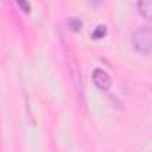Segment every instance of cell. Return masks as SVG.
I'll return each mask as SVG.
<instances>
[{"label":"cell","instance_id":"obj_1","mask_svg":"<svg viewBox=\"0 0 152 152\" xmlns=\"http://www.w3.org/2000/svg\"><path fill=\"white\" fill-rule=\"evenodd\" d=\"M133 42H134V48L140 53H151L152 51V28H147V27L138 28L134 32V36H133Z\"/></svg>","mask_w":152,"mask_h":152},{"label":"cell","instance_id":"obj_2","mask_svg":"<svg viewBox=\"0 0 152 152\" xmlns=\"http://www.w3.org/2000/svg\"><path fill=\"white\" fill-rule=\"evenodd\" d=\"M92 80H94V83H96L101 90H108L110 85H112V76L108 75L104 69H94Z\"/></svg>","mask_w":152,"mask_h":152},{"label":"cell","instance_id":"obj_3","mask_svg":"<svg viewBox=\"0 0 152 152\" xmlns=\"http://www.w3.org/2000/svg\"><path fill=\"white\" fill-rule=\"evenodd\" d=\"M138 11L145 20H152V0H138Z\"/></svg>","mask_w":152,"mask_h":152},{"label":"cell","instance_id":"obj_4","mask_svg":"<svg viewBox=\"0 0 152 152\" xmlns=\"http://www.w3.org/2000/svg\"><path fill=\"white\" fill-rule=\"evenodd\" d=\"M103 36H106V27H104V25H99V27L96 28V32H94V37L99 39V37H103Z\"/></svg>","mask_w":152,"mask_h":152},{"label":"cell","instance_id":"obj_5","mask_svg":"<svg viewBox=\"0 0 152 152\" xmlns=\"http://www.w3.org/2000/svg\"><path fill=\"white\" fill-rule=\"evenodd\" d=\"M20 2H21V7H23L25 11H28V2H27V0H18V4H20Z\"/></svg>","mask_w":152,"mask_h":152}]
</instances>
